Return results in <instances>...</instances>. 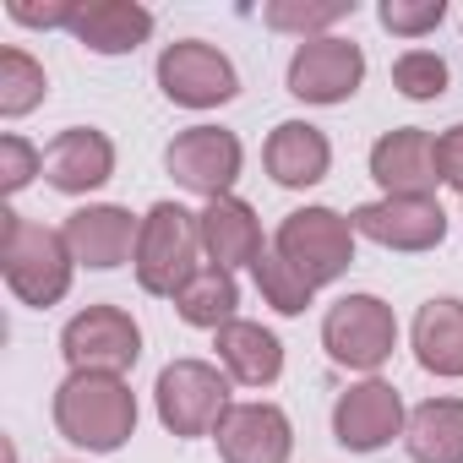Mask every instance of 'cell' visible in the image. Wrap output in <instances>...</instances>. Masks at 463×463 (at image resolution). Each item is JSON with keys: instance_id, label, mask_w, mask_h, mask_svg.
<instances>
[{"instance_id": "cell-1", "label": "cell", "mask_w": 463, "mask_h": 463, "mask_svg": "<svg viewBox=\"0 0 463 463\" xmlns=\"http://www.w3.org/2000/svg\"><path fill=\"white\" fill-rule=\"evenodd\" d=\"M55 430L82 447V452H120L137 436V392L126 376H99V371H66L55 387Z\"/></svg>"}, {"instance_id": "cell-2", "label": "cell", "mask_w": 463, "mask_h": 463, "mask_svg": "<svg viewBox=\"0 0 463 463\" xmlns=\"http://www.w3.org/2000/svg\"><path fill=\"white\" fill-rule=\"evenodd\" d=\"M0 273H6V289L33 306V311H50L71 295V279H77V257L66 246L61 229L39 223V218H23V213H0Z\"/></svg>"}, {"instance_id": "cell-3", "label": "cell", "mask_w": 463, "mask_h": 463, "mask_svg": "<svg viewBox=\"0 0 463 463\" xmlns=\"http://www.w3.org/2000/svg\"><path fill=\"white\" fill-rule=\"evenodd\" d=\"M202 223L191 207L180 202H153L142 213V235H137V289L153 300H175L185 289V279L202 268Z\"/></svg>"}, {"instance_id": "cell-4", "label": "cell", "mask_w": 463, "mask_h": 463, "mask_svg": "<svg viewBox=\"0 0 463 463\" xmlns=\"http://www.w3.org/2000/svg\"><path fill=\"white\" fill-rule=\"evenodd\" d=\"M229 403H235L229 398V371L213 360H169L153 382V414L180 441L213 436L218 420L229 414Z\"/></svg>"}, {"instance_id": "cell-5", "label": "cell", "mask_w": 463, "mask_h": 463, "mask_svg": "<svg viewBox=\"0 0 463 463\" xmlns=\"http://www.w3.org/2000/svg\"><path fill=\"white\" fill-rule=\"evenodd\" d=\"M354 246H360V235H354L349 213L322 207V202L295 207V213L279 223V235H273V251H279L289 268H300L317 289L338 284V279L354 268Z\"/></svg>"}, {"instance_id": "cell-6", "label": "cell", "mask_w": 463, "mask_h": 463, "mask_svg": "<svg viewBox=\"0 0 463 463\" xmlns=\"http://www.w3.org/2000/svg\"><path fill=\"white\" fill-rule=\"evenodd\" d=\"M322 349L333 365L376 376L398 349V317L382 295H338L322 317Z\"/></svg>"}, {"instance_id": "cell-7", "label": "cell", "mask_w": 463, "mask_h": 463, "mask_svg": "<svg viewBox=\"0 0 463 463\" xmlns=\"http://www.w3.org/2000/svg\"><path fill=\"white\" fill-rule=\"evenodd\" d=\"M158 93L175 104V109H223V104H235L241 99V71L235 61H229L218 44L207 39H175L158 50Z\"/></svg>"}, {"instance_id": "cell-8", "label": "cell", "mask_w": 463, "mask_h": 463, "mask_svg": "<svg viewBox=\"0 0 463 463\" xmlns=\"http://www.w3.org/2000/svg\"><path fill=\"white\" fill-rule=\"evenodd\" d=\"M164 169L180 191L218 202V196H235V180L246 169V147L229 126H185L164 147Z\"/></svg>"}, {"instance_id": "cell-9", "label": "cell", "mask_w": 463, "mask_h": 463, "mask_svg": "<svg viewBox=\"0 0 463 463\" xmlns=\"http://www.w3.org/2000/svg\"><path fill=\"white\" fill-rule=\"evenodd\" d=\"M61 360L66 371L131 376V365L142 360V327L126 306H88L61 327Z\"/></svg>"}, {"instance_id": "cell-10", "label": "cell", "mask_w": 463, "mask_h": 463, "mask_svg": "<svg viewBox=\"0 0 463 463\" xmlns=\"http://www.w3.org/2000/svg\"><path fill=\"white\" fill-rule=\"evenodd\" d=\"M284 88L300 104H317V109L349 104L365 88V50L354 39H344V33L306 39V44H295L289 66H284Z\"/></svg>"}, {"instance_id": "cell-11", "label": "cell", "mask_w": 463, "mask_h": 463, "mask_svg": "<svg viewBox=\"0 0 463 463\" xmlns=\"http://www.w3.org/2000/svg\"><path fill=\"white\" fill-rule=\"evenodd\" d=\"M403 425H409V409L387 376H360L333 398V441L344 452H382L403 441Z\"/></svg>"}, {"instance_id": "cell-12", "label": "cell", "mask_w": 463, "mask_h": 463, "mask_svg": "<svg viewBox=\"0 0 463 463\" xmlns=\"http://www.w3.org/2000/svg\"><path fill=\"white\" fill-rule=\"evenodd\" d=\"M349 223L360 241L398 257H420L447 241V207L436 196H376V202H360Z\"/></svg>"}, {"instance_id": "cell-13", "label": "cell", "mask_w": 463, "mask_h": 463, "mask_svg": "<svg viewBox=\"0 0 463 463\" xmlns=\"http://www.w3.org/2000/svg\"><path fill=\"white\" fill-rule=\"evenodd\" d=\"M223 463H289L295 458V420L273 398H241L213 430Z\"/></svg>"}, {"instance_id": "cell-14", "label": "cell", "mask_w": 463, "mask_h": 463, "mask_svg": "<svg viewBox=\"0 0 463 463\" xmlns=\"http://www.w3.org/2000/svg\"><path fill=\"white\" fill-rule=\"evenodd\" d=\"M61 235L77 257V268L88 273H115L126 262H137V235H142V218L120 202H88L77 207L66 223H61Z\"/></svg>"}, {"instance_id": "cell-15", "label": "cell", "mask_w": 463, "mask_h": 463, "mask_svg": "<svg viewBox=\"0 0 463 463\" xmlns=\"http://www.w3.org/2000/svg\"><path fill=\"white\" fill-rule=\"evenodd\" d=\"M371 180L382 196H436V137L425 126H392L371 142Z\"/></svg>"}, {"instance_id": "cell-16", "label": "cell", "mask_w": 463, "mask_h": 463, "mask_svg": "<svg viewBox=\"0 0 463 463\" xmlns=\"http://www.w3.org/2000/svg\"><path fill=\"white\" fill-rule=\"evenodd\" d=\"M44 180L61 196H93L115 180V142L99 126H66L44 147Z\"/></svg>"}, {"instance_id": "cell-17", "label": "cell", "mask_w": 463, "mask_h": 463, "mask_svg": "<svg viewBox=\"0 0 463 463\" xmlns=\"http://www.w3.org/2000/svg\"><path fill=\"white\" fill-rule=\"evenodd\" d=\"M262 169L284 191H311L333 175V142L311 120H279L262 142Z\"/></svg>"}, {"instance_id": "cell-18", "label": "cell", "mask_w": 463, "mask_h": 463, "mask_svg": "<svg viewBox=\"0 0 463 463\" xmlns=\"http://www.w3.org/2000/svg\"><path fill=\"white\" fill-rule=\"evenodd\" d=\"M202 223V257L223 273H235V268H257V257L268 251L262 241V218L251 202L241 196H218V202H202L196 213Z\"/></svg>"}, {"instance_id": "cell-19", "label": "cell", "mask_w": 463, "mask_h": 463, "mask_svg": "<svg viewBox=\"0 0 463 463\" xmlns=\"http://www.w3.org/2000/svg\"><path fill=\"white\" fill-rule=\"evenodd\" d=\"M409 349H414L425 376L463 382V300L458 295L425 300L409 322Z\"/></svg>"}, {"instance_id": "cell-20", "label": "cell", "mask_w": 463, "mask_h": 463, "mask_svg": "<svg viewBox=\"0 0 463 463\" xmlns=\"http://www.w3.org/2000/svg\"><path fill=\"white\" fill-rule=\"evenodd\" d=\"M71 39L88 55H131L153 39V12L142 0H82Z\"/></svg>"}, {"instance_id": "cell-21", "label": "cell", "mask_w": 463, "mask_h": 463, "mask_svg": "<svg viewBox=\"0 0 463 463\" xmlns=\"http://www.w3.org/2000/svg\"><path fill=\"white\" fill-rule=\"evenodd\" d=\"M213 349H218V365L229 371V382H241V387H273L284 376V338L262 322L235 317L229 327L213 333Z\"/></svg>"}, {"instance_id": "cell-22", "label": "cell", "mask_w": 463, "mask_h": 463, "mask_svg": "<svg viewBox=\"0 0 463 463\" xmlns=\"http://www.w3.org/2000/svg\"><path fill=\"white\" fill-rule=\"evenodd\" d=\"M403 452L414 463H463V398H425L409 409Z\"/></svg>"}, {"instance_id": "cell-23", "label": "cell", "mask_w": 463, "mask_h": 463, "mask_svg": "<svg viewBox=\"0 0 463 463\" xmlns=\"http://www.w3.org/2000/svg\"><path fill=\"white\" fill-rule=\"evenodd\" d=\"M175 317H180L185 327H202V333L229 327V322L241 317V284H235V273L202 262V268L185 279V289L175 295Z\"/></svg>"}, {"instance_id": "cell-24", "label": "cell", "mask_w": 463, "mask_h": 463, "mask_svg": "<svg viewBox=\"0 0 463 463\" xmlns=\"http://www.w3.org/2000/svg\"><path fill=\"white\" fill-rule=\"evenodd\" d=\"M44 93H50L44 61H33L23 44H6V50H0V115H6V120H23V115H33V109L44 104Z\"/></svg>"}, {"instance_id": "cell-25", "label": "cell", "mask_w": 463, "mask_h": 463, "mask_svg": "<svg viewBox=\"0 0 463 463\" xmlns=\"http://www.w3.org/2000/svg\"><path fill=\"white\" fill-rule=\"evenodd\" d=\"M349 17H354V0H268L262 6V23L273 33H295L300 44L306 39H327Z\"/></svg>"}, {"instance_id": "cell-26", "label": "cell", "mask_w": 463, "mask_h": 463, "mask_svg": "<svg viewBox=\"0 0 463 463\" xmlns=\"http://www.w3.org/2000/svg\"><path fill=\"white\" fill-rule=\"evenodd\" d=\"M251 284H257V295H262V306H273L279 317H306L311 311V300H317V284L300 273V268H289L273 246L257 257V268H251Z\"/></svg>"}, {"instance_id": "cell-27", "label": "cell", "mask_w": 463, "mask_h": 463, "mask_svg": "<svg viewBox=\"0 0 463 463\" xmlns=\"http://www.w3.org/2000/svg\"><path fill=\"white\" fill-rule=\"evenodd\" d=\"M447 82H452V71H447V61L436 55V50H403L398 61H392V88L409 99V104H436L441 93H447Z\"/></svg>"}, {"instance_id": "cell-28", "label": "cell", "mask_w": 463, "mask_h": 463, "mask_svg": "<svg viewBox=\"0 0 463 463\" xmlns=\"http://www.w3.org/2000/svg\"><path fill=\"white\" fill-rule=\"evenodd\" d=\"M376 23L392 33V39H425L447 23V0H382L376 6Z\"/></svg>"}, {"instance_id": "cell-29", "label": "cell", "mask_w": 463, "mask_h": 463, "mask_svg": "<svg viewBox=\"0 0 463 463\" xmlns=\"http://www.w3.org/2000/svg\"><path fill=\"white\" fill-rule=\"evenodd\" d=\"M33 175H44V147H33L23 131H6L0 137V191L17 196L33 185Z\"/></svg>"}, {"instance_id": "cell-30", "label": "cell", "mask_w": 463, "mask_h": 463, "mask_svg": "<svg viewBox=\"0 0 463 463\" xmlns=\"http://www.w3.org/2000/svg\"><path fill=\"white\" fill-rule=\"evenodd\" d=\"M82 12V0H44V6H28V0H6V17L23 23V28H39V33H71Z\"/></svg>"}, {"instance_id": "cell-31", "label": "cell", "mask_w": 463, "mask_h": 463, "mask_svg": "<svg viewBox=\"0 0 463 463\" xmlns=\"http://www.w3.org/2000/svg\"><path fill=\"white\" fill-rule=\"evenodd\" d=\"M436 175H441V185H447V191H458V196H463V120H458V126H447V131L436 137Z\"/></svg>"}]
</instances>
